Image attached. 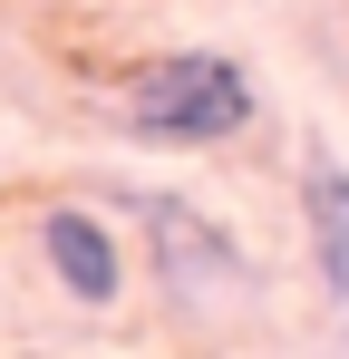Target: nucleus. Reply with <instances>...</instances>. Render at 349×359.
<instances>
[{
	"label": "nucleus",
	"instance_id": "obj_1",
	"mask_svg": "<svg viewBox=\"0 0 349 359\" xmlns=\"http://www.w3.org/2000/svg\"><path fill=\"white\" fill-rule=\"evenodd\" d=\"M126 204V224H136V252H146V282L165 301L174 320H233V311H252L262 292V272H252V252L233 233L224 214H204L194 194H165V184H136V194H116Z\"/></svg>",
	"mask_w": 349,
	"mask_h": 359
},
{
	"label": "nucleus",
	"instance_id": "obj_2",
	"mask_svg": "<svg viewBox=\"0 0 349 359\" xmlns=\"http://www.w3.org/2000/svg\"><path fill=\"white\" fill-rule=\"evenodd\" d=\"M116 117H126L136 146H233L262 117V88L233 49H165V59L126 68Z\"/></svg>",
	"mask_w": 349,
	"mask_h": 359
},
{
	"label": "nucleus",
	"instance_id": "obj_3",
	"mask_svg": "<svg viewBox=\"0 0 349 359\" xmlns=\"http://www.w3.org/2000/svg\"><path fill=\"white\" fill-rule=\"evenodd\" d=\"M39 262L78 311H116L126 301V233H107V214L88 204H49L39 214Z\"/></svg>",
	"mask_w": 349,
	"mask_h": 359
},
{
	"label": "nucleus",
	"instance_id": "obj_4",
	"mask_svg": "<svg viewBox=\"0 0 349 359\" xmlns=\"http://www.w3.org/2000/svg\"><path fill=\"white\" fill-rule=\"evenodd\" d=\"M291 194H301V233H310V282H320L330 311H349V156L310 136Z\"/></svg>",
	"mask_w": 349,
	"mask_h": 359
}]
</instances>
